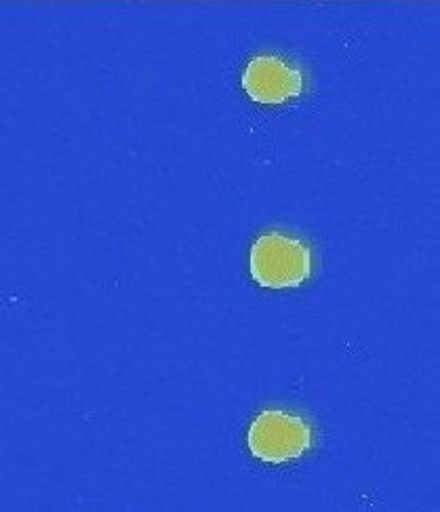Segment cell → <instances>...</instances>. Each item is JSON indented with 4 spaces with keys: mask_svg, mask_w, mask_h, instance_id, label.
<instances>
[{
    "mask_svg": "<svg viewBox=\"0 0 440 512\" xmlns=\"http://www.w3.org/2000/svg\"><path fill=\"white\" fill-rule=\"evenodd\" d=\"M249 270L253 281L266 289L299 287L312 274V251L293 236L268 232L253 243Z\"/></svg>",
    "mask_w": 440,
    "mask_h": 512,
    "instance_id": "6da1fadb",
    "label": "cell"
},
{
    "mask_svg": "<svg viewBox=\"0 0 440 512\" xmlns=\"http://www.w3.org/2000/svg\"><path fill=\"white\" fill-rule=\"evenodd\" d=\"M247 443L251 454L268 464L302 458L312 447L310 424L283 409H264L251 422Z\"/></svg>",
    "mask_w": 440,
    "mask_h": 512,
    "instance_id": "7a4b0ae2",
    "label": "cell"
},
{
    "mask_svg": "<svg viewBox=\"0 0 440 512\" xmlns=\"http://www.w3.org/2000/svg\"><path fill=\"white\" fill-rule=\"evenodd\" d=\"M240 83L253 102L278 106L302 95L304 72L276 55H257L247 64Z\"/></svg>",
    "mask_w": 440,
    "mask_h": 512,
    "instance_id": "3957f363",
    "label": "cell"
}]
</instances>
